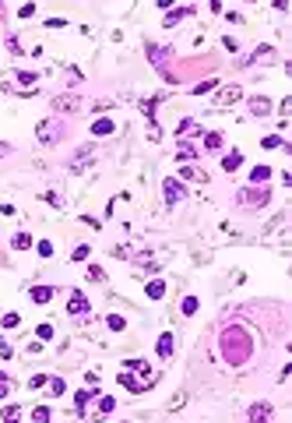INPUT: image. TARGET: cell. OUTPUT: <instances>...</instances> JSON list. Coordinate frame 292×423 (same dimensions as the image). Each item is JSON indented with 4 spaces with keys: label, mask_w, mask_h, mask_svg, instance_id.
I'll return each mask as SVG.
<instances>
[{
    "label": "cell",
    "mask_w": 292,
    "mask_h": 423,
    "mask_svg": "<svg viewBox=\"0 0 292 423\" xmlns=\"http://www.w3.org/2000/svg\"><path fill=\"white\" fill-rule=\"evenodd\" d=\"M32 423H50V409L46 405H35L32 409Z\"/></svg>",
    "instance_id": "obj_30"
},
{
    "label": "cell",
    "mask_w": 292,
    "mask_h": 423,
    "mask_svg": "<svg viewBox=\"0 0 292 423\" xmlns=\"http://www.w3.org/2000/svg\"><path fill=\"white\" fill-rule=\"evenodd\" d=\"M7 388H11L7 381H0V399H4V395H7Z\"/></svg>",
    "instance_id": "obj_50"
},
{
    "label": "cell",
    "mask_w": 292,
    "mask_h": 423,
    "mask_svg": "<svg viewBox=\"0 0 292 423\" xmlns=\"http://www.w3.org/2000/svg\"><path fill=\"white\" fill-rule=\"evenodd\" d=\"M64 25H67L64 18H50V21H46V28H64Z\"/></svg>",
    "instance_id": "obj_48"
},
{
    "label": "cell",
    "mask_w": 292,
    "mask_h": 423,
    "mask_svg": "<svg viewBox=\"0 0 292 423\" xmlns=\"http://www.w3.org/2000/svg\"><path fill=\"white\" fill-rule=\"evenodd\" d=\"M187 14H190V7H176V11H169L166 18H162V25H166V28H172V25H180V21L187 18Z\"/></svg>",
    "instance_id": "obj_15"
},
{
    "label": "cell",
    "mask_w": 292,
    "mask_h": 423,
    "mask_svg": "<svg viewBox=\"0 0 292 423\" xmlns=\"http://www.w3.org/2000/svg\"><path fill=\"white\" fill-rule=\"evenodd\" d=\"M46 381H50V377H46V374H35V377H32V381H28V388H46Z\"/></svg>",
    "instance_id": "obj_40"
},
{
    "label": "cell",
    "mask_w": 292,
    "mask_h": 423,
    "mask_svg": "<svg viewBox=\"0 0 292 423\" xmlns=\"http://www.w3.org/2000/svg\"><path fill=\"white\" fill-rule=\"evenodd\" d=\"M215 85H218V81H215V78H208V81H201V85L194 88V92H197V96H204V92H211V88H215Z\"/></svg>",
    "instance_id": "obj_38"
},
{
    "label": "cell",
    "mask_w": 292,
    "mask_h": 423,
    "mask_svg": "<svg viewBox=\"0 0 292 423\" xmlns=\"http://www.w3.org/2000/svg\"><path fill=\"white\" fill-rule=\"evenodd\" d=\"M264 57H275V50H271V46H260V50L254 53V60H264Z\"/></svg>",
    "instance_id": "obj_43"
},
{
    "label": "cell",
    "mask_w": 292,
    "mask_h": 423,
    "mask_svg": "<svg viewBox=\"0 0 292 423\" xmlns=\"http://www.w3.org/2000/svg\"><path fill=\"white\" fill-rule=\"evenodd\" d=\"M113 131H116V124H113L109 116H99L95 124H92V134H95V138H106V134H113Z\"/></svg>",
    "instance_id": "obj_9"
},
{
    "label": "cell",
    "mask_w": 292,
    "mask_h": 423,
    "mask_svg": "<svg viewBox=\"0 0 292 423\" xmlns=\"http://www.w3.org/2000/svg\"><path fill=\"white\" fill-rule=\"evenodd\" d=\"M222 46H225L229 53H236V50H240V42H236V39H232V36H225V39H222Z\"/></svg>",
    "instance_id": "obj_42"
},
{
    "label": "cell",
    "mask_w": 292,
    "mask_h": 423,
    "mask_svg": "<svg viewBox=\"0 0 292 423\" xmlns=\"http://www.w3.org/2000/svg\"><path fill=\"white\" fill-rule=\"evenodd\" d=\"M172 349H176V339H172V331H162V335H158V342H155V353L162 356V360H169Z\"/></svg>",
    "instance_id": "obj_5"
},
{
    "label": "cell",
    "mask_w": 292,
    "mask_h": 423,
    "mask_svg": "<svg viewBox=\"0 0 292 423\" xmlns=\"http://www.w3.org/2000/svg\"><path fill=\"white\" fill-rule=\"evenodd\" d=\"M250 113H254V116H268V113H271V99L254 96V99H250Z\"/></svg>",
    "instance_id": "obj_10"
},
{
    "label": "cell",
    "mask_w": 292,
    "mask_h": 423,
    "mask_svg": "<svg viewBox=\"0 0 292 423\" xmlns=\"http://www.w3.org/2000/svg\"><path fill=\"white\" fill-rule=\"evenodd\" d=\"M268 420H271V405H268V402L250 405V423H268Z\"/></svg>",
    "instance_id": "obj_8"
},
{
    "label": "cell",
    "mask_w": 292,
    "mask_h": 423,
    "mask_svg": "<svg viewBox=\"0 0 292 423\" xmlns=\"http://www.w3.org/2000/svg\"><path fill=\"white\" fill-rule=\"evenodd\" d=\"M106 325H109L113 331H123V325H127V321H123L120 314H109V317H106Z\"/></svg>",
    "instance_id": "obj_32"
},
{
    "label": "cell",
    "mask_w": 292,
    "mask_h": 423,
    "mask_svg": "<svg viewBox=\"0 0 292 423\" xmlns=\"http://www.w3.org/2000/svg\"><path fill=\"white\" fill-rule=\"evenodd\" d=\"M35 81H39V74H35V71H18V85L28 88V85H35Z\"/></svg>",
    "instance_id": "obj_28"
},
{
    "label": "cell",
    "mask_w": 292,
    "mask_h": 423,
    "mask_svg": "<svg viewBox=\"0 0 292 423\" xmlns=\"http://www.w3.org/2000/svg\"><path fill=\"white\" fill-rule=\"evenodd\" d=\"M180 176H183V180H201V184H208V176H204L201 170H194V166H183Z\"/></svg>",
    "instance_id": "obj_22"
},
{
    "label": "cell",
    "mask_w": 292,
    "mask_h": 423,
    "mask_svg": "<svg viewBox=\"0 0 292 423\" xmlns=\"http://www.w3.org/2000/svg\"><path fill=\"white\" fill-rule=\"evenodd\" d=\"M46 339H53V325L42 321V325H39V342H46Z\"/></svg>",
    "instance_id": "obj_36"
},
{
    "label": "cell",
    "mask_w": 292,
    "mask_h": 423,
    "mask_svg": "<svg viewBox=\"0 0 292 423\" xmlns=\"http://www.w3.org/2000/svg\"><path fill=\"white\" fill-rule=\"evenodd\" d=\"M28 353L39 356V353H42V342H39V339H35V342H28Z\"/></svg>",
    "instance_id": "obj_47"
},
{
    "label": "cell",
    "mask_w": 292,
    "mask_h": 423,
    "mask_svg": "<svg viewBox=\"0 0 292 423\" xmlns=\"http://www.w3.org/2000/svg\"><path fill=\"white\" fill-rule=\"evenodd\" d=\"M240 201H254V205H268V191H260V187H254V191H243V194H240Z\"/></svg>",
    "instance_id": "obj_14"
},
{
    "label": "cell",
    "mask_w": 292,
    "mask_h": 423,
    "mask_svg": "<svg viewBox=\"0 0 292 423\" xmlns=\"http://www.w3.org/2000/svg\"><path fill=\"white\" fill-rule=\"evenodd\" d=\"M32 14H35V4H25V7L18 11V18H32Z\"/></svg>",
    "instance_id": "obj_44"
},
{
    "label": "cell",
    "mask_w": 292,
    "mask_h": 423,
    "mask_svg": "<svg viewBox=\"0 0 292 423\" xmlns=\"http://www.w3.org/2000/svg\"><path fill=\"white\" fill-rule=\"evenodd\" d=\"M268 180H271L268 166H254V170H250V184H268Z\"/></svg>",
    "instance_id": "obj_18"
},
{
    "label": "cell",
    "mask_w": 292,
    "mask_h": 423,
    "mask_svg": "<svg viewBox=\"0 0 292 423\" xmlns=\"http://www.w3.org/2000/svg\"><path fill=\"white\" fill-rule=\"evenodd\" d=\"M240 99H243V88L240 85H222V88H218V96H215L218 106H232V102H240Z\"/></svg>",
    "instance_id": "obj_1"
},
{
    "label": "cell",
    "mask_w": 292,
    "mask_h": 423,
    "mask_svg": "<svg viewBox=\"0 0 292 423\" xmlns=\"http://www.w3.org/2000/svg\"><path fill=\"white\" fill-rule=\"evenodd\" d=\"M260 145H264V148H285V152H292V145H285V141L278 138V134H268V138L260 141Z\"/></svg>",
    "instance_id": "obj_23"
},
{
    "label": "cell",
    "mask_w": 292,
    "mask_h": 423,
    "mask_svg": "<svg viewBox=\"0 0 292 423\" xmlns=\"http://www.w3.org/2000/svg\"><path fill=\"white\" fill-rule=\"evenodd\" d=\"M113 409H116V399L102 395V399H99V409H95V416H92V420H102V416H109Z\"/></svg>",
    "instance_id": "obj_17"
},
{
    "label": "cell",
    "mask_w": 292,
    "mask_h": 423,
    "mask_svg": "<svg viewBox=\"0 0 292 423\" xmlns=\"http://www.w3.org/2000/svg\"><path fill=\"white\" fill-rule=\"evenodd\" d=\"M204 148H211V152H215V148H222V134H218V131L204 134Z\"/></svg>",
    "instance_id": "obj_27"
},
{
    "label": "cell",
    "mask_w": 292,
    "mask_h": 423,
    "mask_svg": "<svg viewBox=\"0 0 292 423\" xmlns=\"http://www.w3.org/2000/svg\"><path fill=\"white\" fill-rule=\"evenodd\" d=\"M78 106H81L78 96H56V99H53V110H56V113H60V110H64V113H74Z\"/></svg>",
    "instance_id": "obj_7"
},
{
    "label": "cell",
    "mask_w": 292,
    "mask_h": 423,
    "mask_svg": "<svg viewBox=\"0 0 292 423\" xmlns=\"http://www.w3.org/2000/svg\"><path fill=\"white\" fill-rule=\"evenodd\" d=\"M11 353H14V349H11V346H7L4 339H0V356H4V360H11Z\"/></svg>",
    "instance_id": "obj_46"
},
{
    "label": "cell",
    "mask_w": 292,
    "mask_h": 423,
    "mask_svg": "<svg viewBox=\"0 0 292 423\" xmlns=\"http://www.w3.org/2000/svg\"><path fill=\"white\" fill-rule=\"evenodd\" d=\"M88 310V300H85L81 293H70V300H67V314H85Z\"/></svg>",
    "instance_id": "obj_12"
},
{
    "label": "cell",
    "mask_w": 292,
    "mask_h": 423,
    "mask_svg": "<svg viewBox=\"0 0 292 423\" xmlns=\"http://www.w3.org/2000/svg\"><path fill=\"white\" fill-rule=\"evenodd\" d=\"M183 402H187V395H183V391H180V395H172V399H169V405H166V409H169V413H176V409H180Z\"/></svg>",
    "instance_id": "obj_37"
},
{
    "label": "cell",
    "mask_w": 292,
    "mask_h": 423,
    "mask_svg": "<svg viewBox=\"0 0 292 423\" xmlns=\"http://www.w3.org/2000/svg\"><path fill=\"white\" fill-rule=\"evenodd\" d=\"M92 159H95L92 148H78V155L70 159V173H85V170L92 166Z\"/></svg>",
    "instance_id": "obj_2"
},
{
    "label": "cell",
    "mask_w": 292,
    "mask_h": 423,
    "mask_svg": "<svg viewBox=\"0 0 292 423\" xmlns=\"http://www.w3.org/2000/svg\"><path fill=\"white\" fill-rule=\"evenodd\" d=\"M250 4H254V0H250Z\"/></svg>",
    "instance_id": "obj_51"
},
{
    "label": "cell",
    "mask_w": 292,
    "mask_h": 423,
    "mask_svg": "<svg viewBox=\"0 0 292 423\" xmlns=\"http://www.w3.org/2000/svg\"><path fill=\"white\" fill-rule=\"evenodd\" d=\"M183 314H187V317L197 314V296H187V300H183Z\"/></svg>",
    "instance_id": "obj_35"
},
{
    "label": "cell",
    "mask_w": 292,
    "mask_h": 423,
    "mask_svg": "<svg viewBox=\"0 0 292 423\" xmlns=\"http://www.w3.org/2000/svg\"><path fill=\"white\" fill-rule=\"evenodd\" d=\"M7 50H11V53H25V50H21V42H18V39H14V36L7 39Z\"/></svg>",
    "instance_id": "obj_45"
},
{
    "label": "cell",
    "mask_w": 292,
    "mask_h": 423,
    "mask_svg": "<svg viewBox=\"0 0 292 423\" xmlns=\"http://www.w3.org/2000/svg\"><path fill=\"white\" fill-rule=\"evenodd\" d=\"M127 370H137L141 377H152V367L144 364V360H127Z\"/></svg>",
    "instance_id": "obj_21"
},
{
    "label": "cell",
    "mask_w": 292,
    "mask_h": 423,
    "mask_svg": "<svg viewBox=\"0 0 292 423\" xmlns=\"http://www.w3.org/2000/svg\"><path fill=\"white\" fill-rule=\"evenodd\" d=\"M4 423H21V413H18V405H4Z\"/></svg>",
    "instance_id": "obj_29"
},
{
    "label": "cell",
    "mask_w": 292,
    "mask_h": 423,
    "mask_svg": "<svg viewBox=\"0 0 292 423\" xmlns=\"http://www.w3.org/2000/svg\"><path fill=\"white\" fill-rule=\"evenodd\" d=\"M70 258H74V261H85V258H88V244H78L74 250H70Z\"/></svg>",
    "instance_id": "obj_34"
},
{
    "label": "cell",
    "mask_w": 292,
    "mask_h": 423,
    "mask_svg": "<svg viewBox=\"0 0 292 423\" xmlns=\"http://www.w3.org/2000/svg\"><path fill=\"white\" fill-rule=\"evenodd\" d=\"M11 247L14 250H28V247H32V236H28V233H14L11 236Z\"/></svg>",
    "instance_id": "obj_20"
},
{
    "label": "cell",
    "mask_w": 292,
    "mask_h": 423,
    "mask_svg": "<svg viewBox=\"0 0 292 423\" xmlns=\"http://www.w3.org/2000/svg\"><path fill=\"white\" fill-rule=\"evenodd\" d=\"M53 296H56L53 286H32V300H35V304H50Z\"/></svg>",
    "instance_id": "obj_11"
},
{
    "label": "cell",
    "mask_w": 292,
    "mask_h": 423,
    "mask_svg": "<svg viewBox=\"0 0 292 423\" xmlns=\"http://www.w3.org/2000/svg\"><path fill=\"white\" fill-rule=\"evenodd\" d=\"M162 191H166V205H176V201L183 198V184H180V180H176V176H169V180H166V187H162Z\"/></svg>",
    "instance_id": "obj_6"
},
{
    "label": "cell",
    "mask_w": 292,
    "mask_h": 423,
    "mask_svg": "<svg viewBox=\"0 0 292 423\" xmlns=\"http://www.w3.org/2000/svg\"><path fill=\"white\" fill-rule=\"evenodd\" d=\"M102 279H106V271H102V268H88V282H102Z\"/></svg>",
    "instance_id": "obj_39"
},
{
    "label": "cell",
    "mask_w": 292,
    "mask_h": 423,
    "mask_svg": "<svg viewBox=\"0 0 292 423\" xmlns=\"http://www.w3.org/2000/svg\"><path fill=\"white\" fill-rule=\"evenodd\" d=\"M120 385H123L127 391H134V395H137V391H148L155 381H148V377H141V381H137V377H130V374L123 370V374H120Z\"/></svg>",
    "instance_id": "obj_3"
},
{
    "label": "cell",
    "mask_w": 292,
    "mask_h": 423,
    "mask_svg": "<svg viewBox=\"0 0 292 423\" xmlns=\"http://www.w3.org/2000/svg\"><path fill=\"white\" fill-rule=\"evenodd\" d=\"M0 325H4L7 331H11V328H18V325H21V314H14V310H7L4 317H0Z\"/></svg>",
    "instance_id": "obj_24"
},
{
    "label": "cell",
    "mask_w": 292,
    "mask_h": 423,
    "mask_svg": "<svg viewBox=\"0 0 292 423\" xmlns=\"http://www.w3.org/2000/svg\"><path fill=\"white\" fill-rule=\"evenodd\" d=\"M92 399H95V385H88L85 391H78V395H74V405H78V409H85V405H88Z\"/></svg>",
    "instance_id": "obj_19"
},
{
    "label": "cell",
    "mask_w": 292,
    "mask_h": 423,
    "mask_svg": "<svg viewBox=\"0 0 292 423\" xmlns=\"http://www.w3.org/2000/svg\"><path fill=\"white\" fill-rule=\"evenodd\" d=\"M194 131H197V124H194L190 116H187V120H180V127H176V134H194Z\"/></svg>",
    "instance_id": "obj_33"
},
{
    "label": "cell",
    "mask_w": 292,
    "mask_h": 423,
    "mask_svg": "<svg viewBox=\"0 0 292 423\" xmlns=\"http://www.w3.org/2000/svg\"><path fill=\"white\" fill-rule=\"evenodd\" d=\"M35 247H39V254H42V258H50V254H53V244H50V240H39Z\"/></svg>",
    "instance_id": "obj_41"
},
{
    "label": "cell",
    "mask_w": 292,
    "mask_h": 423,
    "mask_svg": "<svg viewBox=\"0 0 292 423\" xmlns=\"http://www.w3.org/2000/svg\"><path fill=\"white\" fill-rule=\"evenodd\" d=\"M46 385H50V391H53V395H64V391H67V385L60 381V377H50Z\"/></svg>",
    "instance_id": "obj_31"
},
{
    "label": "cell",
    "mask_w": 292,
    "mask_h": 423,
    "mask_svg": "<svg viewBox=\"0 0 292 423\" xmlns=\"http://www.w3.org/2000/svg\"><path fill=\"white\" fill-rule=\"evenodd\" d=\"M35 134H39V141H42V145H53L56 138H60V131H56L53 120H42V124L35 127Z\"/></svg>",
    "instance_id": "obj_4"
},
{
    "label": "cell",
    "mask_w": 292,
    "mask_h": 423,
    "mask_svg": "<svg viewBox=\"0 0 292 423\" xmlns=\"http://www.w3.org/2000/svg\"><path fill=\"white\" fill-rule=\"evenodd\" d=\"M162 293H166V282H162V279L148 282V296H152V300H162Z\"/></svg>",
    "instance_id": "obj_25"
},
{
    "label": "cell",
    "mask_w": 292,
    "mask_h": 423,
    "mask_svg": "<svg viewBox=\"0 0 292 423\" xmlns=\"http://www.w3.org/2000/svg\"><path fill=\"white\" fill-rule=\"evenodd\" d=\"M240 166H243V152H240V148H236V152H229V155L222 159V170H225V173H236Z\"/></svg>",
    "instance_id": "obj_13"
},
{
    "label": "cell",
    "mask_w": 292,
    "mask_h": 423,
    "mask_svg": "<svg viewBox=\"0 0 292 423\" xmlns=\"http://www.w3.org/2000/svg\"><path fill=\"white\" fill-rule=\"evenodd\" d=\"M197 152H194V145H187V141H180V148H176V159H183V162H190Z\"/></svg>",
    "instance_id": "obj_26"
},
{
    "label": "cell",
    "mask_w": 292,
    "mask_h": 423,
    "mask_svg": "<svg viewBox=\"0 0 292 423\" xmlns=\"http://www.w3.org/2000/svg\"><path fill=\"white\" fill-rule=\"evenodd\" d=\"M166 57H169V50H158L155 42H148V60H152V64H155L158 71H162V64H166Z\"/></svg>",
    "instance_id": "obj_16"
},
{
    "label": "cell",
    "mask_w": 292,
    "mask_h": 423,
    "mask_svg": "<svg viewBox=\"0 0 292 423\" xmlns=\"http://www.w3.org/2000/svg\"><path fill=\"white\" fill-rule=\"evenodd\" d=\"M7 152H11V145H7V141H0V159H4Z\"/></svg>",
    "instance_id": "obj_49"
}]
</instances>
